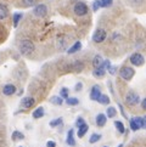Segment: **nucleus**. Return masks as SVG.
<instances>
[{"instance_id": "nucleus-1", "label": "nucleus", "mask_w": 146, "mask_h": 147, "mask_svg": "<svg viewBox=\"0 0 146 147\" xmlns=\"http://www.w3.org/2000/svg\"><path fill=\"white\" fill-rule=\"evenodd\" d=\"M34 49H35L34 44L30 40H28V39L22 40V41H21V44H20V52L22 55H30V54H33Z\"/></svg>"}, {"instance_id": "nucleus-2", "label": "nucleus", "mask_w": 146, "mask_h": 147, "mask_svg": "<svg viewBox=\"0 0 146 147\" xmlns=\"http://www.w3.org/2000/svg\"><path fill=\"white\" fill-rule=\"evenodd\" d=\"M73 12L76 13V16L78 17H83V16H87L88 12H89V7H88V5L83 1H79L74 5V7H73Z\"/></svg>"}, {"instance_id": "nucleus-3", "label": "nucleus", "mask_w": 146, "mask_h": 147, "mask_svg": "<svg viewBox=\"0 0 146 147\" xmlns=\"http://www.w3.org/2000/svg\"><path fill=\"white\" fill-rule=\"evenodd\" d=\"M118 73H119V77H121L122 79L129 82V80L133 79V77L135 74V71H134V68H132V67L124 66V67H122L121 69H119Z\"/></svg>"}, {"instance_id": "nucleus-4", "label": "nucleus", "mask_w": 146, "mask_h": 147, "mask_svg": "<svg viewBox=\"0 0 146 147\" xmlns=\"http://www.w3.org/2000/svg\"><path fill=\"white\" fill-rule=\"evenodd\" d=\"M130 63H132L133 66L135 67H140V66H143L145 63V57L140 54V52H134V54L130 56Z\"/></svg>"}, {"instance_id": "nucleus-5", "label": "nucleus", "mask_w": 146, "mask_h": 147, "mask_svg": "<svg viewBox=\"0 0 146 147\" xmlns=\"http://www.w3.org/2000/svg\"><path fill=\"white\" fill-rule=\"evenodd\" d=\"M140 102V97L137 92L134 91H129L126 96V103L128 106H137V105Z\"/></svg>"}, {"instance_id": "nucleus-6", "label": "nucleus", "mask_w": 146, "mask_h": 147, "mask_svg": "<svg viewBox=\"0 0 146 147\" xmlns=\"http://www.w3.org/2000/svg\"><path fill=\"white\" fill-rule=\"evenodd\" d=\"M46 13H48V6L44 4H38L35 5L34 9H33V15L35 17H45Z\"/></svg>"}, {"instance_id": "nucleus-7", "label": "nucleus", "mask_w": 146, "mask_h": 147, "mask_svg": "<svg viewBox=\"0 0 146 147\" xmlns=\"http://www.w3.org/2000/svg\"><path fill=\"white\" fill-rule=\"evenodd\" d=\"M106 38H107V33H106V30L102 29V28L96 29L95 33L93 34V41H94V43H97V44L102 43V41L105 40Z\"/></svg>"}, {"instance_id": "nucleus-8", "label": "nucleus", "mask_w": 146, "mask_h": 147, "mask_svg": "<svg viewBox=\"0 0 146 147\" xmlns=\"http://www.w3.org/2000/svg\"><path fill=\"white\" fill-rule=\"evenodd\" d=\"M129 127L133 131H138L143 128V117H133L129 120Z\"/></svg>"}, {"instance_id": "nucleus-9", "label": "nucleus", "mask_w": 146, "mask_h": 147, "mask_svg": "<svg viewBox=\"0 0 146 147\" xmlns=\"http://www.w3.org/2000/svg\"><path fill=\"white\" fill-rule=\"evenodd\" d=\"M90 98L93 100V101H97L99 97L101 96V89L99 85H94L91 88V90H90Z\"/></svg>"}, {"instance_id": "nucleus-10", "label": "nucleus", "mask_w": 146, "mask_h": 147, "mask_svg": "<svg viewBox=\"0 0 146 147\" xmlns=\"http://www.w3.org/2000/svg\"><path fill=\"white\" fill-rule=\"evenodd\" d=\"M15 92H16V86L12 85V84H7L3 88V94L5 96H11Z\"/></svg>"}, {"instance_id": "nucleus-11", "label": "nucleus", "mask_w": 146, "mask_h": 147, "mask_svg": "<svg viewBox=\"0 0 146 147\" xmlns=\"http://www.w3.org/2000/svg\"><path fill=\"white\" fill-rule=\"evenodd\" d=\"M96 125L97 127H105V124H106V122H107V115H105L103 113H99L97 115H96Z\"/></svg>"}, {"instance_id": "nucleus-12", "label": "nucleus", "mask_w": 146, "mask_h": 147, "mask_svg": "<svg viewBox=\"0 0 146 147\" xmlns=\"http://www.w3.org/2000/svg\"><path fill=\"white\" fill-rule=\"evenodd\" d=\"M35 100L33 97H24L22 101H21V105H22L23 108H30L34 105Z\"/></svg>"}, {"instance_id": "nucleus-13", "label": "nucleus", "mask_w": 146, "mask_h": 147, "mask_svg": "<svg viewBox=\"0 0 146 147\" xmlns=\"http://www.w3.org/2000/svg\"><path fill=\"white\" fill-rule=\"evenodd\" d=\"M106 68L103 67V66H101V67H99V68H95L94 69V72H93V74H94V77H96V78H102L103 76L106 74Z\"/></svg>"}, {"instance_id": "nucleus-14", "label": "nucleus", "mask_w": 146, "mask_h": 147, "mask_svg": "<svg viewBox=\"0 0 146 147\" xmlns=\"http://www.w3.org/2000/svg\"><path fill=\"white\" fill-rule=\"evenodd\" d=\"M88 130H89V125H88L87 123H84L82 125V127L78 128V131H77V135H78V138H83L87 133H88Z\"/></svg>"}, {"instance_id": "nucleus-15", "label": "nucleus", "mask_w": 146, "mask_h": 147, "mask_svg": "<svg viewBox=\"0 0 146 147\" xmlns=\"http://www.w3.org/2000/svg\"><path fill=\"white\" fill-rule=\"evenodd\" d=\"M9 16V9L6 5L4 4H0V21L1 20H5Z\"/></svg>"}, {"instance_id": "nucleus-16", "label": "nucleus", "mask_w": 146, "mask_h": 147, "mask_svg": "<svg viewBox=\"0 0 146 147\" xmlns=\"http://www.w3.org/2000/svg\"><path fill=\"white\" fill-rule=\"evenodd\" d=\"M80 49H82V43H80V41H76V43L68 49V54L72 55V54H74V52L79 51Z\"/></svg>"}, {"instance_id": "nucleus-17", "label": "nucleus", "mask_w": 146, "mask_h": 147, "mask_svg": "<svg viewBox=\"0 0 146 147\" xmlns=\"http://www.w3.org/2000/svg\"><path fill=\"white\" fill-rule=\"evenodd\" d=\"M102 65H103V59H102L100 55H96L93 59V66L95 67V68H99V67H101Z\"/></svg>"}, {"instance_id": "nucleus-18", "label": "nucleus", "mask_w": 146, "mask_h": 147, "mask_svg": "<svg viewBox=\"0 0 146 147\" xmlns=\"http://www.w3.org/2000/svg\"><path fill=\"white\" fill-rule=\"evenodd\" d=\"M23 17V13L22 12H16L14 15V18H12V22H14V27L16 28L17 26H18V23H20V21H21V18Z\"/></svg>"}, {"instance_id": "nucleus-19", "label": "nucleus", "mask_w": 146, "mask_h": 147, "mask_svg": "<svg viewBox=\"0 0 146 147\" xmlns=\"http://www.w3.org/2000/svg\"><path fill=\"white\" fill-rule=\"evenodd\" d=\"M33 118H35V119H39V118H41L44 115V108L43 107H38L35 109V111H33Z\"/></svg>"}, {"instance_id": "nucleus-20", "label": "nucleus", "mask_w": 146, "mask_h": 147, "mask_svg": "<svg viewBox=\"0 0 146 147\" xmlns=\"http://www.w3.org/2000/svg\"><path fill=\"white\" fill-rule=\"evenodd\" d=\"M66 142L70 146H74V145H76V140H74V138H73V130H70V131H68V134H67V140H66Z\"/></svg>"}, {"instance_id": "nucleus-21", "label": "nucleus", "mask_w": 146, "mask_h": 147, "mask_svg": "<svg viewBox=\"0 0 146 147\" xmlns=\"http://www.w3.org/2000/svg\"><path fill=\"white\" fill-rule=\"evenodd\" d=\"M50 102L53 105H56V106H61V105L64 103V101H62V97H60V96H53L50 98Z\"/></svg>"}, {"instance_id": "nucleus-22", "label": "nucleus", "mask_w": 146, "mask_h": 147, "mask_svg": "<svg viewBox=\"0 0 146 147\" xmlns=\"http://www.w3.org/2000/svg\"><path fill=\"white\" fill-rule=\"evenodd\" d=\"M11 138H12V140L14 141H17V140H23L24 139V135L22 134V133H21V131H14V133H12V136H11Z\"/></svg>"}, {"instance_id": "nucleus-23", "label": "nucleus", "mask_w": 146, "mask_h": 147, "mask_svg": "<svg viewBox=\"0 0 146 147\" xmlns=\"http://www.w3.org/2000/svg\"><path fill=\"white\" fill-rule=\"evenodd\" d=\"M66 103L68 106H77V105H79V100L76 97H68V98H66Z\"/></svg>"}, {"instance_id": "nucleus-24", "label": "nucleus", "mask_w": 146, "mask_h": 147, "mask_svg": "<svg viewBox=\"0 0 146 147\" xmlns=\"http://www.w3.org/2000/svg\"><path fill=\"white\" fill-rule=\"evenodd\" d=\"M116 114H117V111H116V108L114 107H108L107 108V111H106L107 118H114L116 117Z\"/></svg>"}, {"instance_id": "nucleus-25", "label": "nucleus", "mask_w": 146, "mask_h": 147, "mask_svg": "<svg viewBox=\"0 0 146 147\" xmlns=\"http://www.w3.org/2000/svg\"><path fill=\"white\" fill-rule=\"evenodd\" d=\"M97 102L100 103V105H108V103L111 102V101H110V97H108L107 95H102V94H101V96L99 97Z\"/></svg>"}, {"instance_id": "nucleus-26", "label": "nucleus", "mask_w": 146, "mask_h": 147, "mask_svg": "<svg viewBox=\"0 0 146 147\" xmlns=\"http://www.w3.org/2000/svg\"><path fill=\"white\" fill-rule=\"evenodd\" d=\"M114 127L117 128V130H118L121 134H124V131H126V128H124V124H123L122 122H119V120H116V122H114Z\"/></svg>"}, {"instance_id": "nucleus-27", "label": "nucleus", "mask_w": 146, "mask_h": 147, "mask_svg": "<svg viewBox=\"0 0 146 147\" xmlns=\"http://www.w3.org/2000/svg\"><path fill=\"white\" fill-rule=\"evenodd\" d=\"M62 124V118L60 117V118H56V119H53L50 122V127L51 128H56V127H59V125H61Z\"/></svg>"}, {"instance_id": "nucleus-28", "label": "nucleus", "mask_w": 146, "mask_h": 147, "mask_svg": "<svg viewBox=\"0 0 146 147\" xmlns=\"http://www.w3.org/2000/svg\"><path fill=\"white\" fill-rule=\"evenodd\" d=\"M101 139V135L100 134H93L91 136H90V139H89V142L90 144H95V142H97L99 140Z\"/></svg>"}, {"instance_id": "nucleus-29", "label": "nucleus", "mask_w": 146, "mask_h": 147, "mask_svg": "<svg viewBox=\"0 0 146 147\" xmlns=\"http://www.w3.org/2000/svg\"><path fill=\"white\" fill-rule=\"evenodd\" d=\"M100 3H101V7H110L112 6L113 0H100Z\"/></svg>"}, {"instance_id": "nucleus-30", "label": "nucleus", "mask_w": 146, "mask_h": 147, "mask_svg": "<svg viewBox=\"0 0 146 147\" xmlns=\"http://www.w3.org/2000/svg\"><path fill=\"white\" fill-rule=\"evenodd\" d=\"M22 4L24 6H35L36 0H22Z\"/></svg>"}, {"instance_id": "nucleus-31", "label": "nucleus", "mask_w": 146, "mask_h": 147, "mask_svg": "<svg viewBox=\"0 0 146 147\" xmlns=\"http://www.w3.org/2000/svg\"><path fill=\"white\" fill-rule=\"evenodd\" d=\"M101 7V3H100V0H95V1L93 3V10L94 11H97Z\"/></svg>"}, {"instance_id": "nucleus-32", "label": "nucleus", "mask_w": 146, "mask_h": 147, "mask_svg": "<svg viewBox=\"0 0 146 147\" xmlns=\"http://www.w3.org/2000/svg\"><path fill=\"white\" fill-rule=\"evenodd\" d=\"M60 94H61V97H64V98H68V89H67V88H62Z\"/></svg>"}, {"instance_id": "nucleus-33", "label": "nucleus", "mask_w": 146, "mask_h": 147, "mask_svg": "<svg viewBox=\"0 0 146 147\" xmlns=\"http://www.w3.org/2000/svg\"><path fill=\"white\" fill-rule=\"evenodd\" d=\"M107 71H108V73H110V74H111V76H114V74H116V73H117V67H116V66H114V67H113V66H111V67H110Z\"/></svg>"}, {"instance_id": "nucleus-34", "label": "nucleus", "mask_w": 146, "mask_h": 147, "mask_svg": "<svg viewBox=\"0 0 146 147\" xmlns=\"http://www.w3.org/2000/svg\"><path fill=\"white\" fill-rule=\"evenodd\" d=\"M85 123V120L84 119H83L82 117H79V118H78L77 119V122H76V125H77V128H79V127H82V125L83 124H84Z\"/></svg>"}, {"instance_id": "nucleus-35", "label": "nucleus", "mask_w": 146, "mask_h": 147, "mask_svg": "<svg viewBox=\"0 0 146 147\" xmlns=\"http://www.w3.org/2000/svg\"><path fill=\"white\" fill-rule=\"evenodd\" d=\"M102 66L105 67L106 69H108V68L111 67V62H110V60H105V61H103V65Z\"/></svg>"}, {"instance_id": "nucleus-36", "label": "nucleus", "mask_w": 146, "mask_h": 147, "mask_svg": "<svg viewBox=\"0 0 146 147\" xmlns=\"http://www.w3.org/2000/svg\"><path fill=\"white\" fill-rule=\"evenodd\" d=\"M118 106H119V109H121V112H122V115H123L124 118H127V114H126V112H124L123 106H122V105H118Z\"/></svg>"}, {"instance_id": "nucleus-37", "label": "nucleus", "mask_w": 146, "mask_h": 147, "mask_svg": "<svg viewBox=\"0 0 146 147\" xmlns=\"http://www.w3.org/2000/svg\"><path fill=\"white\" fill-rule=\"evenodd\" d=\"M82 86H83L82 83H78L77 85H76V91H80L82 90Z\"/></svg>"}, {"instance_id": "nucleus-38", "label": "nucleus", "mask_w": 146, "mask_h": 147, "mask_svg": "<svg viewBox=\"0 0 146 147\" xmlns=\"http://www.w3.org/2000/svg\"><path fill=\"white\" fill-rule=\"evenodd\" d=\"M48 147H56V144L54 142V141H49V142H48Z\"/></svg>"}, {"instance_id": "nucleus-39", "label": "nucleus", "mask_w": 146, "mask_h": 147, "mask_svg": "<svg viewBox=\"0 0 146 147\" xmlns=\"http://www.w3.org/2000/svg\"><path fill=\"white\" fill-rule=\"evenodd\" d=\"M143 128L146 129V115H144V117H143Z\"/></svg>"}, {"instance_id": "nucleus-40", "label": "nucleus", "mask_w": 146, "mask_h": 147, "mask_svg": "<svg viewBox=\"0 0 146 147\" xmlns=\"http://www.w3.org/2000/svg\"><path fill=\"white\" fill-rule=\"evenodd\" d=\"M141 107H143V109H146V98H144L141 101Z\"/></svg>"}, {"instance_id": "nucleus-41", "label": "nucleus", "mask_w": 146, "mask_h": 147, "mask_svg": "<svg viewBox=\"0 0 146 147\" xmlns=\"http://www.w3.org/2000/svg\"><path fill=\"white\" fill-rule=\"evenodd\" d=\"M118 147H123V145H122V144H121V145H119V146H118Z\"/></svg>"}, {"instance_id": "nucleus-42", "label": "nucleus", "mask_w": 146, "mask_h": 147, "mask_svg": "<svg viewBox=\"0 0 146 147\" xmlns=\"http://www.w3.org/2000/svg\"><path fill=\"white\" fill-rule=\"evenodd\" d=\"M103 147H107V146H103Z\"/></svg>"}]
</instances>
